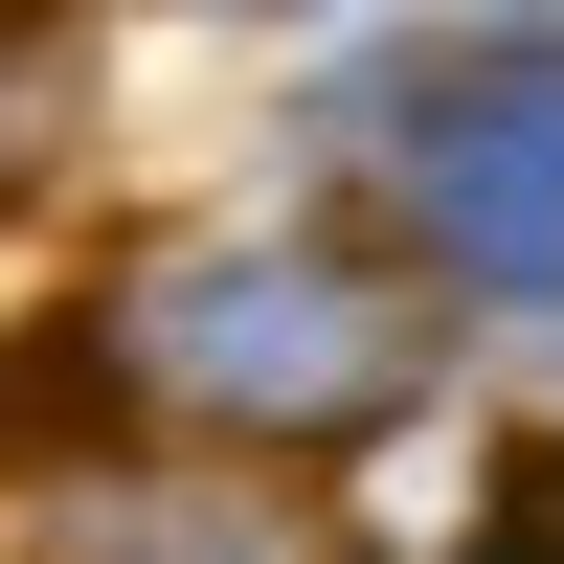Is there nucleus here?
Returning a JSON list of instances; mask_svg holds the SVG:
<instances>
[{"mask_svg": "<svg viewBox=\"0 0 564 564\" xmlns=\"http://www.w3.org/2000/svg\"><path fill=\"white\" fill-rule=\"evenodd\" d=\"M90 361H113L135 406H181V430L316 452V430H384V406L430 384V316H406L361 249H316V226H181V249L113 271Z\"/></svg>", "mask_w": 564, "mask_h": 564, "instance_id": "obj_1", "label": "nucleus"}, {"mask_svg": "<svg viewBox=\"0 0 564 564\" xmlns=\"http://www.w3.org/2000/svg\"><path fill=\"white\" fill-rule=\"evenodd\" d=\"M384 181H406V226H430L475 294H564V23L452 45V68L406 90Z\"/></svg>", "mask_w": 564, "mask_h": 564, "instance_id": "obj_2", "label": "nucleus"}, {"mask_svg": "<svg viewBox=\"0 0 564 564\" xmlns=\"http://www.w3.org/2000/svg\"><path fill=\"white\" fill-rule=\"evenodd\" d=\"M475 564H564V430L497 452V542H475Z\"/></svg>", "mask_w": 564, "mask_h": 564, "instance_id": "obj_3", "label": "nucleus"}, {"mask_svg": "<svg viewBox=\"0 0 564 564\" xmlns=\"http://www.w3.org/2000/svg\"><path fill=\"white\" fill-rule=\"evenodd\" d=\"M68 564H294V542H113V520H68Z\"/></svg>", "mask_w": 564, "mask_h": 564, "instance_id": "obj_4", "label": "nucleus"}]
</instances>
